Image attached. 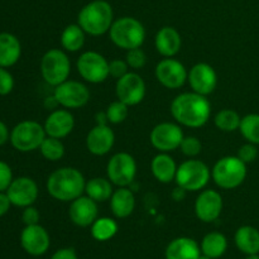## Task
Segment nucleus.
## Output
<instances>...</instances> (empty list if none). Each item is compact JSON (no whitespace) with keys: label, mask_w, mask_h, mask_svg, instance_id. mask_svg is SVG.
Masks as SVG:
<instances>
[{"label":"nucleus","mask_w":259,"mask_h":259,"mask_svg":"<svg viewBox=\"0 0 259 259\" xmlns=\"http://www.w3.org/2000/svg\"><path fill=\"white\" fill-rule=\"evenodd\" d=\"M154 75H156L157 81L162 86H164L166 89H171V90H176L185 85L189 71L186 70L184 63L169 57L163 58L157 63Z\"/></svg>","instance_id":"nucleus-14"},{"label":"nucleus","mask_w":259,"mask_h":259,"mask_svg":"<svg viewBox=\"0 0 259 259\" xmlns=\"http://www.w3.org/2000/svg\"><path fill=\"white\" fill-rule=\"evenodd\" d=\"M247 259H259V254H250L248 255Z\"/></svg>","instance_id":"nucleus-49"},{"label":"nucleus","mask_w":259,"mask_h":259,"mask_svg":"<svg viewBox=\"0 0 259 259\" xmlns=\"http://www.w3.org/2000/svg\"><path fill=\"white\" fill-rule=\"evenodd\" d=\"M106 118L110 124H120L128 118L129 106L124 104L123 101L116 100L113 101L105 110Z\"/></svg>","instance_id":"nucleus-35"},{"label":"nucleus","mask_w":259,"mask_h":259,"mask_svg":"<svg viewBox=\"0 0 259 259\" xmlns=\"http://www.w3.org/2000/svg\"><path fill=\"white\" fill-rule=\"evenodd\" d=\"M20 244L28 254L38 257L45 254L50 248V234L39 224L25 225L20 234Z\"/></svg>","instance_id":"nucleus-18"},{"label":"nucleus","mask_w":259,"mask_h":259,"mask_svg":"<svg viewBox=\"0 0 259 259\" xmlns=\"http://www.w3.org/2000/svg\"><path fill=\"white\" fill-rule=\"evenodd\" d=\"M53 96L62 108L80 109L90 100V90L80 81L66 80L65 82L56 86Z\"/></svg>","instance_id":"nucleus-11"},{"label":"nucleus","mask_w":259,"mask_h":259,"mask_svg":"<svg viewBox=\"0 0 259 259\" xmlns=\"http://www.w3.org/2000/svg\"><path fill=\"white\" fill-rule=\"evenodd\" d=\"M240 121H242V118L239 114L232 109H223L214 118L215 126L219 131L227 132V133L239 131Z\"/></svg>","instance_id":"nucleus-32"},{"label":"nucleus","mask_w":259,"mask_h":259,"mask_svg":"<svg viewBox=\"0 0 259 259\" xmlns=\"http://www.w3.org/2000/svg\"><path fill=\"white\" fill-rule=\"evenodd\" d=\"M10 139V133H9V129L8 126L0 120V146L7 143L8 141Z\"/></svg>","instance_id":"nucleus-45"},{"label":"nucleus","mask_w":259,"mask_h":259,"mask_svg":"<svg viewBox=\"0 0 259 259\" xmlns=\"http://www.w3.org/2000/svg\"><path fill=\"white\" fill-rule=\"evenodd\" d=\"M186 192H187L186 190H184L182 187L177 186L176 189L172 191L171 196H172V199L175 200V201H182V200L185 199V196H186Z\"/></svg>","instance_id":"nucleus-46"},{"label":"nucleus","mask_w":259,"mask_h":259,"mask_svg":"<svg viewBox=\"0 0 259 259\" xmlns=\"http://www.w3.org/2000/svg\"><path fill=\"white\" fill-rule=\"evenodd\" d=\"M40 154L43 158L51 162H57L65 156V146L61 142V139L53 138V137H46L43 143L39 147Z\"/></svg>","instance_id":"nucleus-34"},{"label":"nucleus","mask_w":259,"mask_h":259,"mask_svg":"<svg viewBox=\"0 0 259 259\" xmlns=\"http://www.w3.org/2000/svg\"><path fill=\"white\" fill-rule=\"evenodd\" d=\"M154 46L157 52L164 58H169L176 56L180 52L182 46V38L179 30L174 27L161 28L154 37Z\"/></svg>","instance_id":"nucleus-22"},{"label":"nucleus","mask_w":259,"mask_h":259,"mask_svg":"<svg viewBox=\"0 0 259 259\" xmlns=\"http://www.w3.org/2000/svg\"><path fill=\"white\" fill-rule=\"evenodd\" d=\"M197 259H212V258H210V257H207V255H205V254H202V253H201V254H200V257H199V258H197Z\"/></svg>","instance_id":"nucleus-50"},{"label":"nucleus","mask_w":259,"mask_h":259,"mask_svg":"<svg viewBox=\"0 0 259 259\" xmlns=\"http://www.w3.org/2000/svg\"><path fill=\"white\" fill-rule=\"evenodd\" d=\"M115 143V134L108 124H96L86 137V148L94 156H105Z\"/></svg>","instance_id":"nucleus-19"},{"label":"nucleus","mask_w":259,"mask_h":259,"mask_svg":"<svg viewBox=\"0 0 259 259\" xmlns=\"http://www.w3.org/2000/svg\"><path fill=\"white\" fill-rule=\"evenodd\" d=\"M10 206H12V202H10L7 192H0V217L7 214Z\"/></svg>","instance_id":"nucleus-44"},{"label":"nucleus","mask_w":259,"mask_h":259,"mask_svg":"<svg viewBox=\"0 0 259 259\" xmlns=\"http://www.w3.org/2000/svg\"><path fill=\"white\" fill-rule=\"evenodd\" d=\"M45 131L48 137L62 139L66 138L75 128V119L67 109H56L51 111L46 119Z\"/></svg>","instance_id":"nucleus-21"},{"label":"nucleus","mask_w":259,"mask_h":259,"mask_svg":"<svg viewBox=\"0 0 259 259\" xmlns=\"http://www.w3.org/2000/svg\"><path fill=\"white\" fill-rule=\"evenodd\" d=\"M108 118H106V113H98L96 114V124H108Z\"/></svg>","instance_id":"nucleus-48"},{"label":"nucleus","mask_w":259,"mask_h":259,"mask_svg":"<svg viewBox=\"0 0 259 259\" xmlns=\"http://www.w3.org/2000/svg\"><path fill=\"white\" fill-rule=\"evenodd\" d=\"M86 33L78 24H70L61 33V46L66 52H77L85 45Z\"/></svg>","instance_id":"nucleus-30"},{"label":"nucleus","mask_w":259,"mask_h":259,"mask_svg":"<svg viewBox=\"0 0 259 259\" xmlns=\"http://www.w3.org/2000/svg\"><path fill=\"white\" fill-rule=\"evenodd\" d=\"M239 132L249 143L259 144V114H248L240 121Z\"/></svg>","instance_id":"nucleus-33"},{"label":"nucleus","mask_w":259,"mask_h":259,"mask_svg":"<svg viewBox=\"0 0 259 259\" xmlns=\"http://www.w3.org/2000/svg\"><path fill=\"white\" fill-rule=\"evenodd\" d=\"M118 233V224L111 218H98L91 225V235L98 242H108Z\"/></svg>","instance_id":"nucleus-31"},{"label":"nucleus","mask_w":259,"mask_h":259,"mask_svg":"<svg viewBox=\"0 0 259 259\" xmlns=\"http://www.w3.org/2000/svg\"><path fill=\"white\" fill-rule=\"evenodd\" d=\"M201 253L207 255V257L217 259L220 258L228 249V240L224 234L219 232H211L206 234L202 239L201 245Z\"/></svg>","instance_id":"nucleus-29"},{"label":"nucleus","mask_w":259,"mask_h":259,"mask_svg":"<svg viewBox=\"0 0 259 259\" xmlns=\"http://www.w3.org/2000/svg\"><path fill=\"white\" fill-rule=\"evenodd\" d=\"M210 179H211V171L207 164L200 159L191 158L182 162L177 167L175 181L177 186L182 187L187 192H197L206 187Z\"/></svg>","instance_id":"nucleus-6"},{"label":"nucleus","mask_w":259,"mask_h":259,"mask_svg":"<svg viewBox=\"0 0 259 259\" xmlns=\"http://www.w3.org/2000/svg\"><path fill=\"white\" fill-rule=\"evenodd\" d=\"M86 180L75 167H61L47 179V191L55 200L71 202L85 194Z\"/></svg>","instance_id":"nucleus-2"},{"label":"nucleus","mask_w":259,"mask_h":259,"mask_svg":"<svg viewBox=\"0 0 259 259\" xmlns=\"http://www.w3.org/2000/svg\"><path fill=\"white\" fill-rule=\"evenodd\" d=\"M51 259H78V257L72 248H62L58 249Z\"/></svg>","instance_id":"nucleus-43"},{"label":"nucleus","mask_w":259,"mask_h":259,"mask_svg":"<svg viewBox=\"0 0 259 259\" xmlns=\"http://www.w3.org/2000/svg\"><path fill=\"white\" fill-rule=\"evenodd\" d=\"M45 106L48 109V110H55V109L60 105H58V103H57V100H56L55 96L52 95V96H50V98L46 99Z\"/></svg>","instance_id":"nucleus-47"},{"label":"nucleus","mask_w":259,"mask_h":259,"mask_svg":"<svg viewBox=\"0 0 259 259\" xmlns=\"http://www.w3.org/2000/svg\"><path fill=\"white\" fill-rule=\"evenodd\" d=\"M77 72L90 83H101L109 77V61L95 51L83 52L76 62Z\"/></svg>","instance_id":"nucleus-10"},{"label":"nucleus","mask_w":259,"mask_h":259,"mask_svg":"<svg viewBox=\"0 0 259 259\" xmlns=\"http://www.w3.org/2000/svg\"><path fill=\"white\" fill-rule=\"evenodd\" d=\"M237 157L242 159L244 163H252V162H254L258 157L257 146L253 143H249V142L243 144V146H240L239 149H238Z\"/></svg>","instance_id":"nucleus-38"},{"label":"nucleus","mask_w":259,"mask_h":259,"mask_svg":"<svg viewBox=\"0 0 259 259\" xmlns=\"http://www.w3.org/2000/svg\"><path fill=\"white\" fill-rule=\"evenodd\" d=\"M180 149H181V152L186 157L195 158V157H197L201 153L202 144L201 142H200V139L196 138V137H185V138L182 139Z\"/></svg>","instance_id":"nucleus-36"},{"label":"nucleus","mask_w":259,"mask_h":259,"mask_svg":"<svg viewBox=\"0 0 259 259\" xmlns=\"http://www.w3.org/2000/svg\"><path fill=\"white\" fill-rule=\"evenodd\" d=\"M110 40L121 50L142 47L146 40V28L133 17H121L114 20L109 30Z\"/></svg>","instance_id":"nucleus-4"},{"label":"nucleus","mask_w":259,"mask_h":259,"mask_svg":"<svg viewBox=\"0 0 259 259\" xmlns=\"http://www.w3.org/2000/svg\"><path fill=\"white\" fill-rule=\"evenodd\" d=\"M22 56L19 39L12 33H0V67L14 66Z\"/></svg>","instance_id":"nucleus-25"},{"label":"nucleus","mask_w":259,"mask_h":259,"mask_svg":"<svg viewBox=\"0 0 259 259\" xmlns=\"http://www.w3.org/2000/svg\"><path fill=\"white\" fill-rule=\"evenodd\" d=\"M13 171L9 164L0 161V192H7L8 187L13 182Z\"/></svg>","instance_id":"nucleus-41"},{"label":"nucleus","mask_w":259,"mask_h":259,"mask_svg":"<svg viewBox=\"0 0 259 259\" xmlns=\"http://www.w3.org/2000/svg\"><path fill=\"white\" fill-rule=\"evenodd\" d=\"M129 66L126 63L125 60H120V58H116L109 62V75L114 78H120L124 75L129 72Z\"/></svg>","instance_id":"nucleus-40"},{"label":"nucleus","mask_w":259,"mask_h":259,"mask_svg":"<svg viewBox=\"0 0 259 259\" xmlns=\"http://www.w3.org/2000/svg\"><path fill=\"white\" fill-rule=\"evenodd\" d=\"M223 211V197L211 189L202 190L195 201V214L204 223H212L219 219Z\"/></svg>","instance_id":"nucleus-17"},{"label":"nucleus","mask_w":259,"mask_h":259,"mask_svg":"<svg viewBox=\"0 0 259 259\" xmlns=\"http://www.w3.org/2000/svg\"><path fill=\"white\" fill-rule=\"evenodd\" d=\"M172 116L180 125L187 128H201L211 115V104L205 95L195 91L182 93L171 103Z\"/></svg>","instance_id":"nucleus-1"},{"label":"nucleus","mask_w":259,"mask_h":259,"mask_svg":"<svg viewBox=\"0 0 259 259\" xmlns=\"http://www.w3.org/2000/svg\"><path fill=\"white\" fill-rule=\"evenodd\" d=\"M7 195L12 205L18 207L30 206L38 199V186L30 177L23 176L13 180L8 187Z\"/></svg>","instance_id":"nucleus-16"},{"label":"nucleus","mask_w":259,"mask_h":259,"mask_svg":"<svg viewBox=\"0 0 259 259\" xmlns=\"http://www.w3.org/2000/svg\"><path fill=\"white\" fill-rule=\"evenodd\" d=\"M247 177V163L237 156H225L214 164L211 179L218 187L234 190L244 182Z\"/></svg>","instance_id":"nucleus-5"},{"label":"nucleus","mask_w":259,"mask_h":259,"mask_svg":"<svg viewBox=\"0 0 259 259\" xmlns=\"http://www.w3.org/2000/svg\"><path fill=\"white\" fill-rule=\"evenodd\" d=\"M45 126L34 120H23L10 132V143L17 151L27 153L39 149L46 139Z\"/></svg>","instance_id":"nucleus-8"},{"label":"nucleus","mask_w":259,"mask_h":259,"mask_svg":"<svg viewBox=\"0 0 259 259\" xmlns=\"http://www.w3.org/2000/svg\"><path fill=\"white\" fill-rule=\"evenodd\" d=\"M71 62L67 53L58 48H52L43 55L40 60V75L48 85L56 88L68 80Z\"/></svg>","instance_id":"nucleus-7"},{"label":"nucleus","mask_w":259,"mask_h":259,"mask_svg":"<svg viewBox=\"0 0 259 259\" xmlns=\"http://www.w3.org/2000/svg\"><path fill=\"white\" fill-rule=\"evenodd\" d=\"M146 82L137 72H128L118 78L115 83L116 99L128 106H136L143 101L146 96Z\"/></svg>","instance_id":"nucleus-13"},{"label":"nucleus","mask_w":259,"mask_h":259,"mask_svg":"<svg viewBox=\"0 0 259 259\" xmlns=\"http://www.w3.org/2000/svg\"><path fill=\"white\" fill-rule=\"evenodd\" d=\"M106 175L113 185L118 187H128L137 176V162L132 154L126 152L115 153L108 162Z\"/></svg>","instance_id":"nucleus-9"},{"label":"nucleus","mask_w":259,"mask_h":259,"mask_svg":"<svg viewBox=\"0 0 259 259\" xmlns=\"http://www.w3.org/2000/svg\"><path fill=\"white\" fill-rule=\"evenodd\" d=\"M136 207V196L129 187H118L110 197L111 212L118 219L131 217Z\"/></svg>","instance_id":"nucleus-23"},{"label":"nucleus","mask_w":259,"mask_h":259,"mask_svg":"<svg viewBox=\"0 0 259 259\" xmlns=\"http://www.w3.org/2000/svg\"><path fill=\"white\" fill-rule=\"evenodd\" d=\"M125 61L126 63H128L129 68H133V70H141V68H143L144 66H146L147 56L141 47L133 48V50L126 51Z\"/></svg>","instance_id":"nucleus-37"},{"label":"nucleus","mask_w":259,"mask_h":259,"mask_svg":"<svg viewBox=\"0 0 259 259\" xmlns=\"http://www.w3.org/2000/svg\"><path fill=\"white\" fill-rule=\"evenodd\" d=\"M71 222L81 228H88L93 225V223L98 219L99 209L98 202L94 201L89 196H80L71 201L68 209Z\"/></svg>","instance_id":"nucleus-20"},{"label":"nucleus","mask_w":259,"mask_h":259,"mask_svg":"<svg viewBox=\"0 0 259 259\" xmlns=\"http://www.w3.org/2000/svg\"><path fill=\"white\" fill-rule=\"evenodd\" d=\"M113 184L109 179H104V177H94L90 181H86L85 185V194L94 201L105 202L110 200L111 195H113Z\"/></svg>","instance_id":"nucleus-28"},{"label":"nucleus","mask_w":259,"mask_h":259,"mask_svg":"<svg viewBox=\"0 0 259 259\" xmlns=\"http://www.w3.org/2000/svg\"><path fill=\"white\" fill-rule=\"evenodd\" d=\"M177 164L168 153L159 152L151 162V171L154 179L161 184H169L176 179Z\"/></svg>","instance_id":"nucleus-26"},{"label":"nucleus","mask_w":259,"mask_h":259,"mask_svg":"<svg viewBox=\"0 0 259 259\" xmlns=\"http://www.w3.org/2000/svg\"><path fill=\"white\" fill-rule=\"evenodd\" d=\"M39 211L34 206L24 207V211L22 214V220L25 225H35L39 224Z\"/></svg>","instance_id":"nucleus-42"},{"label":"nucleus","mask_w":259,"mask_h":259,"mask_svg":"<svg viewBox=\"0 0 259 259\" xmlns=\"http://www.w3.org/2000/svg\"><path fill=\"white\" fill-rule=\"evenodd\" d=\"M201 248L196 240L187 237H180L172 240L166 248V259H197Z\"/></svg>","instance_id":"nucleus-24"},{"label":"nucleus","mask_w":259,"mask_h":259,"mask_svg":"<svg viewBox=\"0 0 259 259\" xmlns=\"http://www.w3.org/2000/svg\"><path fill=\"white\" fill-rule=\"evenodd\" d=\"M114 23V12L106 0H93L88 3L77 15V24L86 34L99 37L109 33Z\"/></svg>","instance_id":"nucleus-3"},{"label":"nucleus","mask_w":259,"mask_h":259,"mask_svg":"<svg viewBox=\"0 0 259 259\" xmlns=\"http://www.w3.org/2000/svg\"><path fill=\"white\" fill-rule=\"evenodd\" d=\"M185 138L184 131L181 129L179 123H171V121H163L159 123L152 129L151 144L162 153H169L176 151L181 146L182 139Z\"/></svg>","instance_id":"nucleus-12"},{"label":"nucleus","mask_w":259,"mask_h":259,"mask_svg":"<svg viewBox=\"0 0 259 259\" xmlns=\"http://www.w3.org/2000/svg\"><path fill=\"white\" fill-rule=\"evenodd\" d=\"M14 89V77L7 68L0 67V96L9 95Z\"/></svg>","instance_id":"nucleus-39"},{"label":"nucleus","mask_w":259,"mask_h":259,"mask_svg":"<svg viewBox=\"0 0 259 259\" xmlns=\"http://www.w3.org/2000/svg\"><path fill=\"white\" fill-rule=\"evenodd\" d=\"M187 81L192 91L201 95H210L214 93L218 85L217 71L209 63L199 62L191 67L187 75Z\"/></svg>","instance_id":"nucleus-15"},{"label":"nucleus","mask_w":259,"mask_h":259,"mask_svg":"<svg viewBox=\"0 0 259 259\" xmlns=\"http://www.w3.org/2000/svg\"><path fill=\"white\" fill-rule=\"evenodd\" d=\"M235 245L244 254H259V230L257 228L244 225L234 235Z\"/></svg>","instance_id":"nucleus-27"}]
</instances>
